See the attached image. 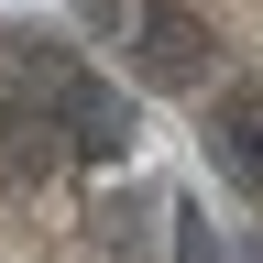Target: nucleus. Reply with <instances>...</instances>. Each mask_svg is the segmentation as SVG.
Listing matches in <instances>:
<instances>
[{"label": "nucleus", "mask_w": 263, "mask_h": 263, "mask_svg": "<svg viewBox=\"0 0 263 263\" xmlns=\"http://www.w3.org/2000/svg\"><path fill=\"white\" fill-rule=\"evenodd\" d=\"M209 66V22L186 0H132V77L143 88H197Z\"/></svg>", "instance_id": "obj_1"}, {"label": "nucleus", "mask_w": 263, "mask_h": 263, "mask_svg": "<svg viewBox=\"0 0 263 263\" xmlns=\"http://www.w3.org/2000/svg\"><path fill=\"white\" fill-rule=\"evenodd\" d=\"M44 110L66 121V143H77V154H99V164L132 154V99H121L110 77H88V66H66V77L44 88Z\"/></svg>", "instance_id": "obj_2"}, {"label": "nucleus", "mask_w": 263, "mask_h": 263, "mask_svg": "<svg viewBox=\"0 0 263 263\" xmlns=\"http://www.w3.org/2000/svg\"><path fill=\"white\" fill-rule=\"evenodd\" d=\"M209 164L230 186H263V99H219L209 110Z\"/></svg>", "instance_id": "obj_3"}, {"label": "nucleus", "mask_w": 263, "mask_h": 263, "mask_svg": "<svg viewBox=\"0 0 263 263\" xmlns=\"http://www.w3.org/2000/svg\"><path fill=\"white\" fill-rule=\"evenodd\" d=\"M176 263H230V241L209 230V209H176Z\"/></svg>", "instance_id": "obj_4"}, {"label": "nucleus", "mask_w": 263, "mask_h": 263, "mask_svg": "<svg viewBox=\"0 0 263 263\" xmlns=\"http://www.w3.org/2000/svg\"><path fill=\"white\" fill-rule=\"evenodd\" d=\"M241 263H263V241H252V252H241Z\"/></svg>", "instance_id": "obj_5"}]
</instances>
